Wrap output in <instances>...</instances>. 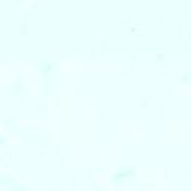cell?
Wrapping results in <instances>:
<instances>
[{
  "label": "cell",
  "instance_id": "1",
  "mask_svg": "<svg viewBox=\"0 0 191 191\" xmlns=\"http://www.w3.org/2000/svg\"><path fill=\"white\" fill-rule=\"evenodd\" d=\"M0 142H2V139H0Z\"/></svg>",
  "mask_w": 191,
  "mask_h": 191
}]
</instances>
